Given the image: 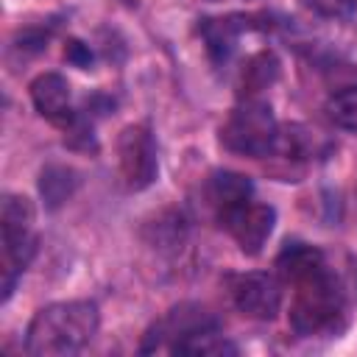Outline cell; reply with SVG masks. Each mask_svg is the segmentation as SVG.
I'll return each mask as SVG.
<instances>
[{
    "mask_svg": "<svg viewBox=\"0 0 357 357\" xmlns=\"http://www.w3.org/2000/svg\"><path fill=\"white\" fill-rule=\"evenodd\" d=\"M276 271L296 287L290 304L296 335H337L346 326V293L315 245L287 243L276 257Z\"/></svg>",
    "mask_w": 357,
    "mask_h": 357,
    "instance_id": "6da1fadb",
    "label": "cell"
},
{
    "mask_svg": "<svg viewBox=\"0 0 357 357\" xmlns=\"http://www.w3.org/2000/svg\"><path fill=\"white\" fill-rule=\"evenodd\" d=\"M100 312L92 301H56L42 307L25 332V351L33 357L78 354L98 335Z\"/></svg>",
    "mask_w": 357,
    "mask_h": 357,
    "instance_id": "7a4b0ae2",
    "label": "cell"
},
{
    "mask_svg": "<svg viewBox=\"0 0 357 357\" xmlns=\"http://www.w3.org/2000/svg\"><path fill=\"white\" fill-rule=\"evenodd\" d=\"M36 212L33 204L25 195H3V212H0V226H3V301L14 293L17 279L22 271L31 265L39 237H36Z\"/></svg>",
    "mask_w": 357,
    "mask_h": 357,
    "instance_id": "3957f363",
    "label": "cell"
},
{
    "mask_svg": "<svg viewBox=\"0 0 357 357\" xmlns=\"http://www.w3.org/2000/svg\"><path fill=\"white\" fill-rule=\"evenodd\" d=\"M279 123L271 106L259 98H243L220 126V145L231 153L262 159L276 151Z\"/></svg>",
    "mask_w": 357,
    "mask_h": 357,
    "instance_id": "277c9868",
    "label": "cell"
},
{
    "mask_svg": "<svg viewBox=\"0 0 357 357\" xmlns=\"http://www.w3.org/2000/svg\"><path fill=\"white\" fill-rule=\"evenodd\" d=\"M215 329H220V324L206 307H201V304H178L148 329L142 351H162L165 349V351L178 354L192 337H198L204 332H215Z\"/></svg>",
    "mask_w": 357,
    "mask_h": 357,
    "instance_id": "5b68a950",
    "label": "cell"
},
{
    "mask_svg": "<svg viewBox=\"0 0 357 357\" xmlns=\"http://www.w3.org/2000/svg\"><path fill=\"white\" fill-rule=\"evenodd\" d=\"M218 223L231 234V240L240 245L243 254L257 257L273 231L276 209L271 204L254 201V195H251V198L234 204L231 209H226L223 215H218Z\"/></svg>",
    "mask_w": 357,
    "mask_h": 357,
    "instance_id": "8992f818",
    "label": "cell"
},
{
    "mask_svg": "<svg viewBox=\"0 0 357 357\" xmlns=\"http://www.w3.org/2000/svg\"><path fill=\"white\" fill-rule=\"evenodd\" d=\"M117 170L128 190H145L159 170L156 145L148 126H126L117 137Z\"/></svg>",
    "mask_w": 357,
    "mask_h": 357,
    "instance_id": "52a82bcc",
    "label": "cell"
},
{
    "mask_svg": "<svg viewBox=\"0 0 357 357\" xmlns=\"http://www.w3.org/2000/svg\"><path fill=\"white\" fill-rule=\"evenodd\" d=\"M229 296H231V304L245 318L271 321L282 310V282L265 271H248V273L231 276Z\"/></svg>",
    "mask_w": 357,
    "mask_h": 357,
    "instance_id": "ba28073f",
    "label": "cell"
},
{
    "mask_svg": "<svg viewBox=\"0 0 357 357\" xmlns=\"http://www.w3.org/2000/svg\"><path fill=\"white\" fill-rule=\"evenodd\" d=\"M31 100L33 109L59 128H75L78 114L73 109V92L64 75L59 73H42L31 81Z\"/></svg>",
    "mask_w": 357,
    "mask_h": 357,
    "instance_id": "9c48e42d",
    "label": "cell"
},
{
    "mask_svg": "<svg viewBox=\"0 0 357 357\" xmlns=\"http://www.w3.org/2000/svg\"><path fill=\"white\" fill-rule=\"evenodd\" d=\"M251 28L245 17L240 14H231V17H220V20H204L201 22V33H204V42H206V50L212 56L215 64L226 61L237 45V36Z\"/></svg>",
    "mask_w": 357,
    "mask_h": 357,
    "instance_id": "30bf717a",
    "label": "cell"
},
{
    "mask_svg": "<svg viewBox=\"0 0 357 357\" xmlns=\"http://www.w3.org/2000/svg\"><path fill=\"white\" fill-rule=\"evenodd\" d=\"M254 195V187L248 181V176H240V173H231V170H218L209 176V184H206V198H209V206L218 215H223L226 209H231L234 204L245 201Z\"/></svg>",
    "mask_w": 357,
    "mask_h": 357,
    "instance_id": "8fae6325",
    "label": "cell"
},
{
    "mask_svg": "<svg viewBox=\"0 0 357 357\" xmlns=\"http://www.w3.org/2000/svg\"><path fill=\"white\" fill-rule=\"evenodd\" d=\"M324 112H326V117L332 120V126L357 134V84H349V86L335 89V92L326 98Z\"/></svg>",
    "mask_w": 357,
    "mask_h": 357,
    "instance_id": "7c38bea8",
    "label": "cell"
},
{
    "mask_svg": "<svg viewBox=\"0 0 357 357\" xmlns=\"http://www.w3.org/2000/svg\"><path fill=\"white\" fill-rule=\"evenodd\" d=\"M73 187H75V173L70 167H47L42 173V181H39L42 198L47 201L50 209H56L59 204H64L70 198Z\"/></svg>",
    "mask_w": 357,
    "mask_h": 357,
    "instance_id": "4fadbf2b",
    "label": "cell"
},
{
    "mask_svg": "<svg viewBox=\"0 0 357 357\" xmlns=\"http://www.w3.org/2000/svg\"><path fill=\"white\" fill-rule=\"evenodd\" d=\"M279 73V61L273 59V53H259L248 61L245 73H243V86L248 89L245 98H254V92H259L265 84H271Z\"/></svg>",
    "mask_w": 357,
    "mask_h": 357,
    "instance_id": "5bb4252c",
    "label": "cell"
},
{
    "mask_svg": "<svg viewBox=\"0 0 357 357\" xmlns=\"http://www.w3.org/2000/svg\"><path fill=\"white\" fill-rule=\"evenodd\" d=\"M301 3L324 20H349L357 11V0H301Z\"/></svg>",
    "mask_w": 357,
    "mask_h": 357,
    "instance_id": "9a60e30c",
    "label": "cell"
},
{
    "mask_svg": "<svg viewBox=\"0 0 357 357\" xmlns=\"http://www.w3.org/2000/svg\"><path fill=\"white\" fill-rule=\"evenodd\" d=\"M64 59L73 61V64H78V67H89L92 53H89L86 45H81V42H70V45L64 47Z\"/></svg>",
    "mask_w": 357,
    "mask_h": 357,
    "instance_id": "2e32d148",
    "label": "cell"
}]
</instances>
